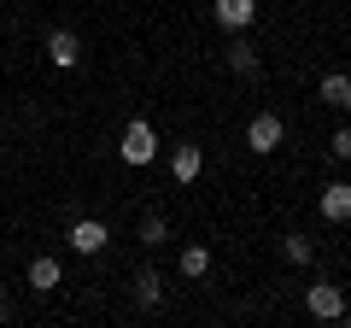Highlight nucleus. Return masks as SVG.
<instances>
[{
    "mask_svg": "<svg viewBox=\"0 0 351 328\" xmlns=\"http://www.w3.org/2000/svg\"><path fill=\"white\" fill-rule=\"evenodd\" d=\"M304 305H311V316H322V323H339V316H346V288H339V281H311Z\"/></svg>",
    "mask_w": 351,
    "mask_h": 328,
    "instance_id": "obj_1",
    "label": "nucleus"
},
{
    "mask_svg": "<svg viewBox=\"0 0 351 328\" xmlns=\"http://www.w3.org/2000/svg\"><path fill=\"white\" fill-rule=\"evenodd\" d=\"M123 164H152V152H158V135H152V124L147 117H135V124L123 129Z\"/></svg>",
    "mask_w": 351,
    "mask_h": 328,
    "instance_id": "obj_2",
    "label": "nucleus"
},
{
    "mask_svg": "<svg viewBox=\"0 0 351 328\" xmlns=\"http://www.w3.org/2000/svg\"><path fill=\"white\" fill-rule=\"evenodd\" d=\"M246 147H252V152H276V147H281V117H276V112H258V117L246 124Z\"/></svg>",
    "mask_w": 351,
    "mask_h": 328,
    "instance_id": "obj_3",
    "label": "nucleus"
},
{
    "mask_svg": "<svg viewBox=\"0 0 351 328\" xmlns=\"http://www.w3.org/2000/svg\"><path fill=\"white\" fill-rule=\"evenodd\" d=\"M71 253H82V258L106 253V223H94V217H82V223H71Z\"/></svg>",
    "mask_w": 351,
    "mask_h": 328,
    "instance_id": "obj_4",
    "label": "nucleus"
},
{
    "mask_svg": "<svg viewBox=\"0 0 351 328\" xmlns=\"http://www.w3.org/2000/svg\"><path fill=\"white\" fill-rule=\"evenodd\" d=\"M316 205H322V217H328V223H351V182H328Z\"/></svg>",
    "mask_w": 351,
    "mask_h": 328,
    "instance_id": "obj_5",
    "label": "nucleus"
},
{
    "mask_svg": "<svg viewBox=\"0 0 351 328\" xmlns=\"http://www.w3.org/2000/svg\"><path fill=\"white\" fill-rule=\"evenodd\" d=\"M211 12H217V24H223V30H252V18H258V0H217Z\"/></svg>",
    "mask_w": 351,
    "mask_h": 328,
    "instance_id": "obj_6",
    "label": "nucleus"
},
{
    "mask_svg": "<svg viewBox=\"0 0 351 328\" xmlns=\"http://www.w3.org/2000/svg\"><path fill=\"white\" fill-rule=\"evenodd\" d=\"M47 59L59 65V71H71V65H82V41H76L71 30H53L47 36Z\"/></svg>",
    "mask_w": 351,
    "mask_h": 328,
    "instance_id": "obj_7",
    "label": "nucleus"
},
{
    "mask_svg": "<svg viewBox=\"0 0 351 328\" xmlns=\"http://www.w3.org/2000/svg\"><path fill=\"white\" fill-rule=\"evenodd\" d=\"M199 170H205V152L199 147H176L170 152V176L176 182H199Z\"/></svg>",
    "mask_w": 351,
    "mask_h": 328,
    "instance_id": "obj_8",
    "label": "nucleus"
},
{
    "mask_svg": "<svg viewBox=\"0 0 351 328\" xmlns=\"http://www.w3.org/2000/svg\"><path fill=\"white\" fill-rule=\"evenodd\" d=\"M316 94H322V100L334 106V112H346V106H351V76H346V71H328Z\"/></svg>",
    "mask_w": 351,
    "mask_h": 328,
    "instance_id": "obj_9",
    "label": "nucleus"
},
{
    "mask_svg": "<svg viewBox=\"0 0 351 328\" xmlns=\"http://www.w3.org/2000/svg\"><path fill=\"white\" fill-rule=\"evenodd\" d=\"M29 288H36V293L59 288V258H36V264H29Z\"/></svg>",
    "mask_w": 351,
    "mask_h": 328,
    "instance_id": "obj_10",
    "label": "nucleus"
},
{
    "mask_svg": "<svg viewBox=\"0 0 351 328\" xmlns=\"http://www.w3.org/2000/svg\"><path fill=\"white\" fill-rule=\"evenodd\" d=\"M135 299L147 305V311L164 299V281H158V270H141V276H135Z\"/></svg>",
    "mask_w": 351,
    "mask_h": 328,
    "instance_id": "obj_11",
    "label": "nucleus"
},
{
    "mask_svg": "<svg viewBox=\"0 0 351 328\" xmlns=\"http://www.w3.org/2000/svg\"><path fill=\"white\" fill-rule=\"evenodd\" d=\"M205 270H211V246H188V253H182V276L199 281Z\"/></svg>",
    "mask_w": 351,
    "mask_h": 328,
    "instance_id": "obj_12",
    "label": "nucleus"
},
{
    "mask_svg": "<svg viewBox=\"0 0 351 328\" xmlns=\"http://www.w3.org/2000/svg\"><path fill=\"white\" fill-rule=\"evenodd\" d=\"M228 71H240V76H252V71H258V53H252L246 41H234V47H228Z\"/></svg>",
    "mask_w": 351,
    "mask_h": 328,
    "instance_id": "obj_13",
    "label": "nucleus"
},
{
    "mask_svg": "<svg viewBox=\"0 0 351 328\" xmlns=\"http://www.w3.org/2000/svg\"><path fill=\"white\" fill-rule=\"evenodd\" d=\"M281 258H287V264H311V240H304V235H287V240H281Z\"/></svg>",
    "mask_w": 351,
    "mask_h": 328,
    "instance_id": "obj_14",
    "label": "nucleus"
},
{
    "mask_svg": "<svg viewBox=\"0 0 351 328\" xmlns=\"http://www.w3.org/2000/svg\"><path fill=\"white\" fill-rule=\"evenodd\" d=\"M164 235H170V223H164V217H141V240H152V246H158Z\"/></svg>",
    "mask_w": 351,
    "mask_h": 328,
    "instance_id": "obj_15",
    "label": "nucleus"
},
{
    "mask_svg": "<svg viewBox=\"0 0 351 328\" xmlns=\"http://www.w3.org/2000/svg\"><path fill=\"white\" fill-rule=\"evenodd\" d=\"M328 152H334V159H339V164H346V159H351V129H339V135H334V141H328Z\"/></svg>",
    "mask_w": 351,
    "mask_h": 328,
    "instance_id": "obj_16",
    "label": "nucleus"
},
{
    "mask_svg": "<svg viewBox=\"0 0 351 328\" xmlns=\"http://www.w3.org/2000/svg\"><path fill=\"white\" fill-rule=\"evenodd\" d=\"M6 316H12V305H6V281H0V323H6Z\"/></svg>",
    "mask_w": 351,
    "mask_h": 328,
    "instance_id": "obj_17",
    "label": "nucleus"
}]
</instances>
